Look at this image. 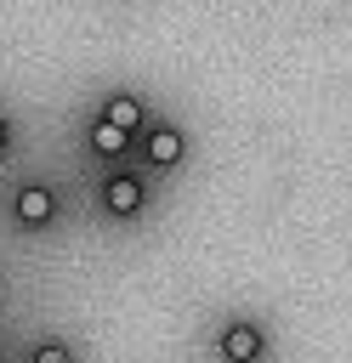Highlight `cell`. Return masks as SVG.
I'll return each mask as SVG.
<instances>
[{
	"instance_id": "6da1fadb",
	"label": "cell",
	"mask_w": 352,
	"mask_h": 363,
	"mask_svg": "<svg viewBox=\"0 0 352 363\" xmlns=\"http://www.w3.org/2000/svg\"><path fill=\"white\" fill-rule=\"evenodd\" d=\"M216 352H221V363H261L267 357V335H261L255 318H227L221 335H216Z\"/></svg>"
},
{
	"instance_id": "7a4b0ae2",
	"label": "cell",
	"mask_w": 352,
	"mask_h": 363,
	"mask_svg": "<svg viewBox=\"0 0 352 363\" xmlns=\"http://www.w3.org/2000/svg\"><path fill=\"white\" fill-rule=\"evenodd\" d=\"M11 221H17L23 233L51 227V221H57V193H51L45 182H17V193H11Z\"/></svg>"
},
{
	"instance_id": "3957f363",
	"label": "cell",
	"mask_w": 352,
	"mask_h": 363,
	"mask_svg": "<svg viewBox=\"0 0 352 363\" xmlns=\"http://www.w3.org/2000/svg\"><path fill=\"white\" fill-rule=\"evenodd\" d=\"M102 210H108L114 221H136V216L148 210V182L131 176V170H114V176L102 182Z\"/></svg>"
},
{
	"instance_id": "277c9868",
	"label": "cell",
	"mask_w": 352,
	"mask_h": 363,
	"mask_svg": "<svg viewBox=\"0 0 352 363\" xmlns=\"http://www.w3.org/2000/svg\"><path fill=\"white\" fill-rule=\"evenodd\" d=\"M142 153H148V164L153 170H176L182 164V153H187V136L176 130V125H148V142H142Z\"/></svg>"
},
{
	"instance_id": "5b68a950",
	"label": "cell",
	"mask_w": 352,
	"mask_h": 363,
	"mask_svg": "<svg viewBox=\"0 0 352 363\" xmlns=\"http://www.w3.org/2000/svg\"><path fill=\"white\" fill-rule=\"evenodd\" d=\"M97 119H108V125H114V130H125V136L148 130V113H142L136 91H108V96H102V108H97Z\"/></svg>"
},
{
	"instance_id": "8992f818",
	"label": "cell",
	"mask_w": 352,
	"mask_h": 363,
	"mask_svg": "<svg viewBox=\"0 0 352 363\" xmlns=\"http://www.w3.org/2000/svg\"><path fill=\"white\" fill-rule=\"evenodd\" d=\"M85 147H91L97 159H125L131 136H125V130H114L108 119H91V130H85Z\"/></svg>"
},
{
	"instance_id": "52a82bcc",
	"label": "cell",
	"mask_w": 352,
	"mask_h": 363,
	"mask_svg": "<svg viewBox=\"0 0 352 363\" xmlns=\"http://www.w3.org/2000/svg\"><path fill=\"white\" fill-rule=\"evenodd\" d=\"M28 363H74V352H68L62 340H40V346L28 352Z\"/></svg>"
},
{
	"instance_id": "ba28073f",
	"label": "cell",
	"mask_w": 352,
	"mask_h": 363,
	"mask_svg": "<svg viewBox=\"0 0 352 363\" xmlns=\"http://www.w3.org/2000/svg\"><path fill=\"white\" fill-rule=\"evenodd\" d=\"M6 147H11V119L0 113V153H6Z\"/></svg>"
},
{
	"instance_id": "9c48e42d",
	"label": "cell",
	"mask_w": 352,
	"mask_h": 363,
	"mask_svg": "<svg viewBox=\"0 0 352 363\" xmlns=\"http://www.w3.org/2000/svg\"><path fill=\"white\" fill-rule=\"evenodd\" d=\"M0 363H6V357H0Z\"/></svg>"
}]
</instances>
